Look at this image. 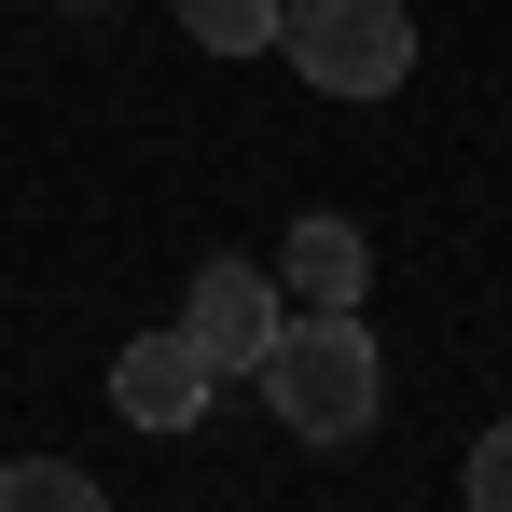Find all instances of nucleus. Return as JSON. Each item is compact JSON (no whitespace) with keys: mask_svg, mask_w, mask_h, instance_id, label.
<instances>
[{"mask_svg":"<svg viewBox=\"0 0 512 512\" xmlns=\"http://www.w3.org/2000/svg\"><path fill=\"white\" fill-rule=\"evenodd\" d=\"M360 277H374V250H360V222H333V208H305L277 236V291L291 305H360Z\"/></svg>","mask_w":512,"mask_h":512,"instance_id":"5","label":"nucleus"},{"mask_svg":"<svg viewBox=\"0 0 512 512\" xmlns=\"http://www.w3.org/2000/svg\"><path fill=\"white\" fill-rule=\"evenodd\" d=\"M277 56L305 70L319 97H402L416 84V14L402 0H277Z\"/></svg>","mask_w":512,"mask_h":512,"instance_id":"2","label":"nucleus"},{"mask_svg":"<svg viewBox=\"0 0 512 512\" xmlns=\"http://www.w3.org/2000/svg\"><path fill=\"white\" fill-rule=\"evenodd\" d=\"M457 485H471V512H512V416L471 443V471H457Z\"/></svg>","mask_w":512,"mask_h":512,"instance_id":"8","label":"nucleus"},{"mask_svg":"<svg viewBox=\"0 0 512 512\" xmlns=\"http://www.w3.org/2000/svg\"><path fill=\"white\" fill-rule=\"evenodd\" d=\"M180 28L208 56H277V0H180Z\"/></svg>","mask_w":512,"mask_h":512,"instance_id":"7","label":"nucleus"},{"mask_svg":"<svg viewBox=\"0 0 512 512\" xmlns=\"http://www.w3.org/2000/svg\"><path fill=\"white\" fill-rule=\"evenodd\" d=\"M208 388H222V374H208V346L180 333V319L167 333H125V360H111V416L125 429H194Z\"/></svg>","mask_w":512,"mask_h":512,"instance_id":"4","label":"nucleus"},{"mask_svg":"<svg viewBox=\"0 0 512 512\" xmlns=\"http://www.w3.org/2000/svg\"><path fill=\"white\" fill-rule=\"evenodd\" d=\"M0 512H97V471L84 457H14L0 471Z\"/></svg>","mask_w":512,"mask_h":512,"instance_id":"6","label":"nucleus"},{"mask_svg":"<svg viewBox=\"0 0 512 512\" xmlns=\"http://www.w3.org/2000/svg\"><path fill=\"white\" fill-rule=\"evenodd\" d=\"M263 402H277L291 443H360L374 402H388V360L360 333V305H291L277 346H263Z\"/></svg>","mask_w":512,"mask_h":512,"instance_id":"1","label":"nucleus"},{"mask_svg":"<svg viewBox=\"0 0 512 512\" xmlns=\"http://www.w3.org/2000/svg\"><path fill=\"white\" fill-rule=\"evenodd\" d=\"M70 14H111V0H70Z\"/></svg>","mask_w":512,"mask_h":512,"instance_id":"9","label":"nucleus"},{"mask_svg":"<svg viewBox=\"0 0 512 512\" xmlns=\"http://www.w3.org/2000/svg\"><path fill=\"white\" fill-rule=\"evenodd\" d=\"M277 319H291V291L263 263H194V291H180V333L208 346V374H263Z\"/></svg>","mask_w":512,"mask_h":512,"instance_id":"3","label":"nucleus"}]
</instances>
